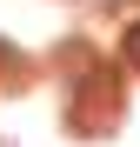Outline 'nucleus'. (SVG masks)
Listing matches in <instances>:
<instances>
[{
  "instance_id": "obj_1",
  "label": "nucleus",
  "mask_w": 140,
  "mask_h": 147,
  "mask_svg": "<svg viewBox=\"0 0 140 147\" xmlns=\"http://www.w3.org/2000/svg\"><path fill=\"white\" fill-rule=\"evenodd\" d=\"M127 60L140 67V27H127Z\"/></svg>"
}]
</instances>
